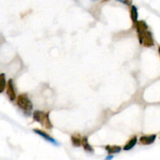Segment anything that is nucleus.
<instances>
[{"label":"nucleus","instance_id":"obj_15","mask_svg":"<svg viewBox=\"0 0 160 160\" xmlns=\"http://www.w3.org/2000/svg\"><path fill=\"white\" fill-rule=\"evenodd\" d=\"M110 158H113V156H112V155H111V156H109V157H107V158H106V159H110Z\"/></svg>","mask_w":160,"mask_h":160},{"label":"nucleus","instance_id":"obj_7","mask_svg":"<svg viewBox=\"0 0 160 160\" xmlns=\"http://www.w3.org/2000/svg\"><path fill=\"white\" fill-rule=\"evenodd\" d=\"M105 150L107 151L109 155H112V154H117L121 151V147L117 146V145H107L105 147Z\"/></svg>","mask_w":160,"mask_h":160},{"label":"nucleus","instance_id":"obj_5","mask_svg":"<svg viewBox=\"0 0 160 160\" xmlns=\"http://www.w3.org/2000/svg\"><path fill=\"white\" fill-rule=\"evenodd\" d=\"M7 95H8L11 101L15 100L16 98H17L14 87V82H13L12 79L9 80L8 84H7Z\"/></svg>","mask_w":160,"mask_h":160},{"label":"nucleus","instance_id":"obj_16","mask_svg":"<svg viewBox=\"0 0 160 160\" xmlns=\"http://www.w3.org/2000/svg\"><path fill=\"white\" fill-rule=\"evenodd\" d=\"M158 53H159L160 55V47H158Z\"/></svg>","mask_w":160,"mask_h":160},{"label":"nucleus","instance_id":"obj_8","mask_svg":"<svg viewBox=\"0 0 160 160\" xmlns=\"http://www.w3.org/2000/svg\"><path fill=\"white\" fill-rule=\"evenodd\" d=\"M135 26H136V30H137V33L148 30V25H147L146 23H145V21H143V20H140V21L136 22V23H135Z\"/></svg>","mask_w":160,"mask_h":160},{"label":"nucleus","instance_id":"obj_13","mask_svg":"<svg viewBox=\"0 0 160 160\" xmlns=\"http://www.w3.org/2000/svg\"><path fill=\"white\" fill-rule=\"evenodd\" d=\"M6 86V75L4 73L0 74V93L3 92L5 90Z\"/></svg>","mask_w":160,"mask_h":160},{"label":"nucleus","instance_id":"obj_14","mask_svg":"<svg viewBox=\"0 0 160 160\" xmlns=\"http://www.w3.org/2000/svg\"><path fill=\"white\" fill-rule=\"evenodd\" d=\"M118 2H121L123 4H125V5L127 6H130L131 5V2H132V0H117Z\"/></svg>","mask_w":160,"mask_h":160},{"label":"nucleus","instance_id":"obj_12","mask_svg":"<svg viewBox=\"0 0 160 160\" xmlns=\"http://www.w3.org/2000/svg\"><path fill=\"white\" fill-rule=\"evenodd\" d=\"M71 142L73 146L80 147V145H81L82 139L80 138L79 134H73L71 136Z\"/></svg>","mask_w":160,"mask_h":160},{"label":"nucleus","instance_id":"obj_11","mask_svg":"<svg viewBox=\"0 0 160 160\" xmlns=\"http://www.w3.org/2000/svg\"><path fill=\"white\" fill-rule=\"evenodd\" d=\"M137 17H138V13L137 7L132 6L130 8V18L134 23L137 21Z\"/></svg>","mask_w":160,"mask_h":160},{"label":"nucleus","instance_id":"obj_4","mask_svg":"<svg viewBox=\"0 0 160 160\" xmlns=\"http://www.w3.org/2000/svg\"><path fill=\"white\" fill-rule=\"evenodd\" d=\"M34 132H35V133H37V134H38V135H39L40 137H43L44 139H45V140H46V141H48V142H50V143L53 144V145H59L58 142H57L55 140V139L52 138V137H51L50 135H48V133H45V132L43 131V130H39V129H34Z\"/></svg>","mask_w":160,"mask_h":160},{"label":"nucleus","instance_id":"obj_1","mask_svg":"<svg viewBox=\"0 0 160 160\" xmlns=\"http://www.w3.org/2000/svg\"><path fill=\"white\" fill-rule=\"evenodd\" d=\"M33 118L35 121L39 122L46 129H52V124L49 119V113H44L40 110H36L33 113Z\"/></svg>","mask_w":160,"mask_h":160},{"label":"nucleus","instance_id":"obj_2","mask_svg":"<svg viewBox=\"0 0 160 160\" xmlns=\"http://www.w3.org/2000/svg\"><path fill=\"white\" fill-rule=\"evenodd\" d=\"M17 105L25 113L31 112L33 109V105H32L31 101L30 100L27 95H20L17 98Z\"/></svg>","mask_w":160,"mask_h":160},{"label":"nucleus","instance_id":"obj_10","mask_svg":"<svg viewBox=\"0 0 160 160\" xmlns=\"http://www.w3.org/2000/svg\"><path fill=\"white\" fill-rule=\"evenodd\" d=\"M137 142V137H136V136H134V137H132V138L130 139V140L128 142H127V145H126L124 147V150L129 151V150H130V149H132L133 147L135 146V145H136Z\"/></svg>","mask_w":160,"mask_h":160},{"label":"nucleus","instance_id":"obj_9","mask_svg":"<svg viewBox=\"0 0 160 160\" xmlns=\"http://www.w3.org/2000/svg\"><path fill=\"white\" fill-rule=\"evenodd\" d=\"M81 145L83 146V148L84 149V150L88 152H93L94 149L92 146L90 145V144L88 143V138L86 137H84L82 138V142H81Z\"/></svg>","mask_w":160,"mask_h":160},{"label":"nucleus","instance_id":"obj_3","mask_svg":"<svg viewBox=\"0 0 160 160\" xmlns=\"http://www.w3.org/2000/svg\"><path fill=\"white\" fill-rule=\"evenodd\" d=\"M140 43L145 47H152L154 45V41L152 39V35L150 31L148 30L141 31L137 33Z\"/></svg>","mask_w":160,"mask_h":160},{"label":"nucleus","instance_id":"obj_6","mask_svg":"<svg viewBox=\"0 0 160 160\" xmlns=\"http://www.w3.org/2000/svg\"><path fill=\"white\" fill-rule=\"evenodd\" d=\"M155 138H156V135L155 134H152L149 135V136H142L140 137V142L144 145H152V143H154Z\"/></svg>","mask_w":160,"mask_h":160}]
</instances>
